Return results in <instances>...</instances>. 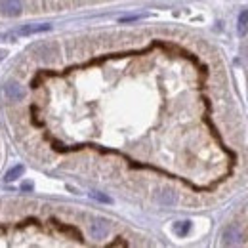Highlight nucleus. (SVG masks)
I'll use <instances>...</instances> for the list:
<instances>
[{
    "label": "nucleus",
    "mask_w": 248,
    "mask_h": 248,
    "mask_svg": "<svg viewBox=\"0 0 248 248\" xmlns=\"http://www.w3.org/2000/svg\"><path fill=\"white\" fill-rule=\"evenodd\" d=\"M4 95H6L10 101L19 103V101L25 99V88H23L17 80H8V82L4 84Z\"/></svg>",
    "instance_id": "1"
},
{
    "label": "nucleus",
    "mask_w": 248,
    "mask_h": 248,
    "mask_svg": "<svg viewBox=\"0 0 248 248\" xmlns=\"http://www.w3.org/2000/svg\"><path fill=\"white\" fill-rule=\"evenodd\" d=\"M221 239H223L221 243H223L225 247H239V245L243 243L245 235H243V231H241L237 225H229V227H225Z\"/></svg>",
    "instance_id": "2"
},
{
    "label": "nucleus",
    "mask_w": 248,
    "mask_h": 248,
    "mask_svg": "<svg viewBox=\"0 0 248 248\" xmlns=\"http://www.w3.org/2000/svg\"><path fill=\"white\" fill-rule=\"evenodd\" d=\"M23 10L21 0H0V14L8 17H17Z\"/></svg>",
    "instance_id": "3"
},
{
    "label": "nucleus",
    "mask_w": 248,
    "mask_h": 248,
    "mask_svg": "<svg viewBox=\"0 0 248 248\" xmlns=\"http://www.w3.org/2000/svg\"><path fill=\"white\" fill-rule=\"evenodd\" d=\"M90 235H92V239H95V241L105 239L109 235V223L105 219H95V221H92L90 223Z\"/></svg>",
    "instance_id": "4"
},
{
    "label": "nucleus",
    "mask_w": 248,
    "mask_h": 248,
    "mask_svg": "<svg viewBox=\"0 0 248 248\" xmlns=\"http://www.w3.org/2000/svg\"><path fill=\"white\" fill-rule=\"evenodd\" d=\"M52 29V25L42 23V25H23L16 32H12L10 36H29V34H38V32H46Z\"/></svg>",
    "instance_id": "5"
},
{
    "label": "nucleus",
    "mask_w": 248,
    "mask_h": 248,
    "mask_svg": "<svg viewBox=\"0 0 248 248\" xmlns=\"http://www.w3.org/2000/svg\"><path fill=\"white\" fill-rule=\"evenodd\" d=\"M158 202H160V204H166V206L176 204V193H174L172 189H162V191L158 193Z\"/></svg>",
    "instance_id": "6"
},
{
    "label": "nucleus",
    "mask_w": 248,
    "mask_h": 248,
    "mask_svg": "<svg viewBox=\"0 0 248 248\" xmlns=\"http://www.w3.org/2000/svg\"><path fill=\"white\" fill-rule=\"evenodd\" d=\"M23 172H25V166H23V164H16V166H12V168L6 172L4 180H6V182H14V180L21 178V176H23Z\"/></svg>",
    "instance_id": "7"
},
{
    "label": "nucleus",
    "mask_w": 248,
    "mask_h": 248,
    "mask_svg": "<svg viewBox=\"0 0 248 248\" xmlns=\"http://www.w3.org/2000/svg\"><path fill=\"white\" fill-rule=\"evenodd\" d=\"M239 34H245L248 31V10H243L239 16Z\"/></svg>",
    "instance_id": "8"
},
{
    "label": "nucleus",
    "mask_w": 248,
    "mask_h": 248,
    "mask_svg": "<svg viewBox=\"0 0 248 248\" xmlns=\"http://www.w3.org/2000/svg\"><path fill=\"white\" fill-rule=\"evenodd\" d=\"M189 229H191V221H178V223L174 225V231H176L178 235H182V237H186L187 233H189Z\"/></svg>",
    "instance_id": "9"
},
{
    "label": "nucleus",
    "mask_w": 248,
    "mask_h": 248,
    "mask_svg": "<svg viewBox=\"0 0 248 248\" xmlns=\"http://www.w3.org/2000/svg\"><path fill=\"white\" fill-rule=\"evenodd\" d=\"M90 197L95 199V201H99V202H111V199H109L107 195H101V193H97V191H92Z\"/></svg>",
    "instance_id": "10"
},
{
    "label": "nucleus",
    "mask_w": 248,
    "mask_h": 248,
    "mask_svg": "<svg viewBox=\"0 0 248 248\" xmlns=\"http://www.w3.org/2000/svg\"><path fill=\"white\" fill-rule=\"evenodd\" d=\"M4 56H6V52H0V60H2V58H4Z\"/></svg>",
    "instance_id": "11"
}]
</instances>
